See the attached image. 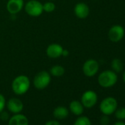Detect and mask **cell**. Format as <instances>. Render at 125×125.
<instances>
[{
  "label": "cell",
  "instance_id": "d4e9b609",
  "mask_svg": "<svg viewBox=\"0 0 125 125\" xmlns=\"http://www.w3.org/2000/svg\"><path fill=\"white\" fill-rule=\"evenodd\" d=\"M113 125H125V123H124V121H117V122L114 123Z\"/></svg>",
  "mask_w": 125,
  "mask_h": 125
},
{
  "label": "cell",
  "instance_id": "7c38bea8",
  "mask_svg": "<svg viewBox=\"0 0 125 125\" xmlns=\"http://www.w3.org/2000/svg\"><path fill=\"white\" fill-rule=\"evenodd\" d=\"M74 12L75 16L80 19H86L90 13V9L87 4L84 2L77 3L74 8Z\"/></svg>",
  "mask_w": 125,
  "mask_h": 125
},
{
  "label": "cell",
  "instance_id": "4316f807",
  "mask_svg": "<svg viewBox=\"0 0 125 125\" xmlns=\"http://www.w3.org/2000/svg\"><path fill=\"white\" fill-rule=\"evenodd\" d=\"M122 78H123V80H124V83H125V71L123 72V74H122Z\"/></svg>",
  "mask_w": 125,
  "mask_h": 125
},
{
  "label": "cell",
  "instance_id": "e0dca14e",
  "mask_svg": "<svg viewBox=\"0 0 125 125\" xmlns=\"http://www.w3.org/2000/svg\"><path fill=\"white\" fill-rule=\"evenodd\" d=\"M111 68H112V70L116 74L121 72L124 69L123 62L118 58L113 59L111 62Z\"/></svg>",
  "mask_w": 125,
  "mask_h": 125
},
{
  "label": "cell",
  "instance_id": "4fadbf2b",
  "mask_svg": "<svg viewBox=\"0 0 125 125\" xmlns=\"http://www.w3.org/2000/svg\"><path fill=\"white\" fill-rule=\"evenodd\" d=\"M8 125H29V120L24 114H13L8 120Z\"/></svg>",
  "mask_w": 125,
  "mask_h": 125
},
{
  "label": "cell",
  "instance_id": "ba28073f",
  "mask_svg": "<svg viewBox=\"0 0 125 125\" xmlns=\"http://www.w3.org/2000/svg\"><path fill=\"white\" fill-rule=\"evenodd\" d=\"M125 31L122 26L115 24L112 26L108 31V38L113 43H118L121 41L124 36Z\"/></svg>",
  "mask_w": 125,
  "mask_h": 125
},
{
  "label": "cell",
  "instance_id": "30bf717a",
  "mask_svg": "<svg viewBox=\"0 0 125 125\" xmlns=\"http://www.w3.org/2000/svg\"><path fill=\"white\" fill-rule=\"evenodd\" d=\"M6 8L11 15H16L24 8V0H8Z\"/></svg>",
  "mask_w": 125,
  "mask_h": 125
},
{
  "label": "cell",
  "instance_id": "484cf974",
  "mask_svg": "<svg viewBox=\"0 0 125 125\" xmlns=\"http://www.w3.org/2000/svg\"><path fill=\"white\" fill-rule=\"evenodd\" d=\"M69 55V52L68 50H65L63 49V51H62V56H68Z\"/></svg>",
  "mask_w": 125,
  "mask_h": 125
},
{
  "label": "cell",
  "instance_id": "603a6c76",
  "mask_svg": "<svg viewBox=\"0 0 125 125\" xmlns=\"http://www.w3.org/2000/svg\"><path fill=\"white\" fill-rule=\"evenodd\" d=\"M10 118V115L8 112H5V111H2L0 113V119L3 121H8Z\"/></svg>",
  "mask_w": 125,
  "mask_h": 125
},
{
  "label": "cell",
  "instance_id": "6da1fadb",
  "mask_svg": "<svg viewBox=\"0 0 125 125\" xmlns=\"http://www.w3.org/2000/svg\"><path fill=\"white\" fill-rule=\"evenodd\" d=\"M12 91L16 95L25 94L30 88V78L26 75H19L14 78L11 84Z\"/></svg>",
  "mask_w": 125,
  "mask_h": 125
},
{
  "label": "cell",
  "instance_id": "5b68a950",
  "mask_svg": "<svg viewBox=\"0 0 125 125\" xmlns=\"http://www.w3.org/2000/svg\"><path fill=\"white\" fill-rule=\"evenodd\" d=\"M24 10L27 14L29 16L32 17H38L40 16L43 12V4L38 0H30L26 3Z\"/></svg>",
  "mask_w": 125,
  "mask_h": 125
},
{
  "label": "cell",
  "instance_id": "8fae6325",
  "mask_svg": "<svg viewBox=\"0 0 125 125\" xmlns=\"http://www.w3.org/2000/svg\"><path fill=\"white\" fill-rule=\"evenodd\" d=\"M63 48L59 43H52L46 49V55L50 58H58L62 56Z\"/></svg>",
  "mask_w": 125,
  "mask_h": 125
},
{
  "label": "cell",
  "instance_id": "277c9868",
  "mask_svg": "<svg viewBox=\"0 0 125 125\" xmlns=\"http://www.w3.org/2000/svg\"><path fill=\"white\" fill-rule=\"evenodd\" d=\"M51 83V74L46 71H41L36 74L33 79V85L38 90H43Z\"/></svg>",
  "mask_w": 125,
  "mask_h": 125
},
{
  "label": "cell",
  "instance_id": "44dd1931",
  "mask_svg": "<svg viewBox=\"0 0 125 125\" xmlns=\"http://www.w3.org/2000/svg\"><path fill=\"white\" fill-rule=\"evenodd\" d=\"M6 99H5V97L2 94H0V113L2 112L5 107H6Z\"/></svg>",
  "mask_w": 125,
  "mask_h": 125
},
{
  "label": "cell",
  "instance_id": "ffe728a7",
  "mask_svg": "<svg viewBox=\"0 0 125 125\" xmlns=\"http://www.w3.org/2000/svg\"><path fill=\"white\" fill-rule=\"evenodd\" d=\"M115 117L118 120H124L125 119V107L117 108L115 111Z\"/></svg>",
  "mask_w": 125,
  "mask_h": 125
},
{
  "label": "cell",
  "instance_id": "ac0fdd59",
  "mask_svg": "<svg viewBox=\"0 0 125 125\" xmlns=\"http://www.w3.org/2000/svg\"><path fill=\"white\" fill-rule=\"evenodd\" d=\"M73 125H91V121L88 117L81 115L74 121Z\"/></svg>",
  "mask_w": 125,
  "mask_h": 125
},
{
  "label": "cell",
  "instance_id": "8992f818",
  "mask_svg": "<svg viewBox=\"0 0 125 125\" xmlns=\"http://www.w3.org/2000/svg\"><path fill=\"white\" fill-rule=\"evenodd\" d=\"M99 69V64L97 60L94 59L87 60L83 66V74L88 77H92L95 76Z\"/></svg>",
  "mask_w": 125,
  "mask_h": 125
},
{
  "label": "cell",
  "instance_id": "9a60e30c",
  "mask_svg": "<svg viewBox=\"0 0 125 125\" xmlns=\"http://www.w3.org/2000/svg\"><path fill=\"white\" fill-rule=\"evenodd\" d=\"M69 110L64 106H57L53 110V116L57 120H62L68 118Z\"/></svg>",
  "mask_w": 125,
  "mask_h": 125
},
{
  "label": "cell",
  "instance_id": "7402d4cb",
  "mask_svg": "<svg viewBox=\"0 0 125 125\" xmlns=\"http://www.w3.org/2000/svg\"><path fill=\"white\" fill-rule=\"evenodd\" d=\"M110 118L109 115H103L100 118V124L101 125H109L110 124Z\"/></svg>",
  "mask_w": 125,
  "mask_h": 125
},
{
  "label": "cell",
  "instance_id": "9c48e42d",
  "mask_svg": "<svg viewBox=\"0 0 125 125\" xmlns=\"http://www.w3.org/2000/svg\"><path fill=\"white\" fill-rule=\"evenodd\" d=\"M6 106L9 112L13 114L21 113L24 109V104L21 100L16 97L10 98L6 102Z\"/></svg>",
  "mask_w": 125,
  "mask_h": 125
},
{
  "label": "cell",
  "instance_id": "3957f363",
  "mask_svg": "<svg viewBox=\"0 0 125 125\" xmlns=\"http://www.w3.org/2000/svg\"><path fill=\"white\" fill-rule=\"evenodd\" d=\"M118 108L117 100L112 96H108L102 99L99 104V110L103 115H110L115 113Z\"/></svg>",
  "mask_w": 125,
  "mask_h": 125
},
{
  "label": "cell",
  "instance_id": "7a4b0ae2",
  "mask_svg": "<svg viewBox=\"0 0 125 125\" xmlns=\"http://www.w3.org/2000/svg\"><path fill=\"white\" fill-rule=\"evenodd\" d=\"M97 80L101 87L108 88L116 84L118 81V75L113 70H105L99 74Z\"/></svg>",
  "mask_w": 125,
  "mask_h": 125
},
{
  "label": "cell",
  "instance_id": "5bb4252c",
  "mask_svg": "<svg viewBox=\"0 0 125 125\" xmlns=\"http://www.w3.org/2000/svg\"><path fill=\"white\" fill-rule=\"evenodd\" d=\"M84 107L83 105V104L81 103V102L77 101V100H73L70 102L69 104V111L73 113L75 115L80 116L81 115H83V112H84Z\"/></svg>",
  "mask_w": 125,
  "mask_h": 125
},
{
  "label": "cell",
  "instance_id": "2e32d148",
  "mask_svg": "<svg viewBox=\"0 0 125 125\" xmlns=\"http://www.w3.org/2000/svg\"><path fill=\"white\" fill-rule=\"evenodd\" d=\"M65 68L61 65H55L53 66L49 71V74L55 77H62L65 74Z\"/></svg>",
  "mask_w": 125,
  "mask_h": 125
},
{
  "label": "cell",
  "instance_id": "cb8c5ba5",
  "mask_svg": "<svg viewBox=\"0 0 125 125\" xmlns=\"http://www.w3.org/2000/svg\"><path fill=\"white\" fill-rule=\"evenodd\" d=\"M45 125H62L57 120H49L45 123Z\"/></svg>",
  "mask_w": 125,
  "mask_h": 125
},
{
  "label": "cell",
  "instance_id": "52a82bcc",
  "mask_svg": "<svg viewBox=\"0 0 125 125\" xmlns=\"http://www.w3.org/2000/svg\"><path fill=\"white\" fill-rule=\"evenodd\" d=\"M97 101H98L97 94L92 90H88L83 94L80 102L84 107L91 108L96 105Z\"/></svg>",
  "mask_w": 125,
  "mask_h": 125
},
{
  "label": "cell",
  "instance_id": "d6986e66",
  "mask_svg": "<svg viewBox=\"0 0 125 125\" xmlns=\"http://www.w3.org/2000/svg\"><path fill=\"white\" fill-rule=\"evenodd\" d=\"M43 9L46 13H52L55 10V4L52 2H47L43 5Z\"/></svg>",
  "mask_w": 125,
  "mask_h": 125
}]
</instances>
